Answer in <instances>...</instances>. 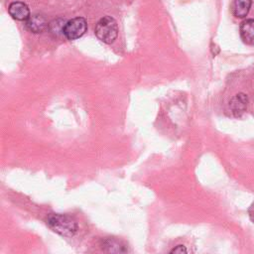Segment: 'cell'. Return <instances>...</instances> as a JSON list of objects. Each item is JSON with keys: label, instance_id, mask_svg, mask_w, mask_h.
I'll list each match as a JSON object with an SVG mask.
<instances>
[{"label": "cell", "instance_id": "2", "mask_svg": "<svg viewBox=\"0 0 254 254\" xmlns=\"http://www.w3.org/2000/svg\"><path fill=\"white\" fill-rule=\"evenodd\" d=\"M94 33L101 42L112 44L118 36L117 23L112 17L104 16L97 22Z\"/></svg>", "mask_w": 254, "mask_h": 254}, {"label": "cell", "instance_id": "1", "mask_svg": "<svg viewBox=\"0 0 254 254\" xmlns=\"http://www.w3.org/2000/svg\"><path fill=\"white\" fill-rule=\"evenodd\" d=\"M47 224L53 231L64 237H71L77 231L76 221L66 214L52 213L47 218Z\"/></svg>", "mask_w": 254, "mask_h": 254}, {"label": "cell", "instance_id": "3", "mask_svg": "<svg viewBox=\"0 0 254 254\" xmlns=\"http://www.w3.org/2000/svg\"><path fill=\"white\" fill-rule=\"evenodd\" d=\"M87 30L86 20L82 17H75L68 20L64 27L63 34L67 40H76L82 37Z\"/></svg>", "mask_w": 254, "mask_h": 254}, {"label": "cell", "instance_id": "5", "mask_svg": "<svg viewBox=\"0 0 254 254\" xmlns=\"http://www.w3.org/2000/svg\"><path fill=\"white\" fill-rule=\"evenodd\" d=\"M248 98L244 93H238L234 95L229 101V108L234 116L238 117L246 110Z\"/></svg>", "mask_w": 254, "mask_h": 254}, {"label": "cell", "instance_id": "6", "mask_svg": "<svg viewBox=\"0 0 254 254\" xmlns=\"http://www.w3.org/2000/svg\"><path fill=\"white\" fill-rule=\"evenodd\" d=\"M241 40L250 46H254V19H246L240 24Z\"/></svg>", "mask_w": 254, "mask_h": 254}, {"label": "cell", "instance_id": "4", "mask_svg": "<svg viewBox=\"0 0 254 254\" xmlns=\"http://www.w3.org/2000/svg\"><path fill=\"white\" fill-rule=\"evenodd\" d=\"M8 12L13 19L18 21H27L31 16L28 5L21 1L12 2L9 5Z\"/></svg>", "mask_w": 254, "mask_h": 254}, {"label": "cell", "instance_id": "9", "mask_svg": "<svg viewBox=\"0 0 254 254\" xmlns=\"http://www.w3.org/2000/svg\"><path fill=\"white\" fill-rule=\"evenodd\" d=\"M103 245H104V247L109 248V249L107 250V251H109V252H113V247H116V248L118 249V251H119V252H123V251H124L123 249H121V247H122V246H120V243H119L118 241L114 240V239H110V238H108V239L104 240Z\"/></svg>", "mask_w": 254, "mask_h": 254}, {"label": "cell", "instance_id": "7", "mask_svg": "<svg viewBox=\"0 0 254 254\" xmlns=\"http://www.w3.org/2000/svg\"><path fill=\"white\" fill-rule=\"evenodd\" d=\"M26 27L33 33H42L48 28V22L44 16L35 14L30 16V18L26 21Z\"/></svg>", "mask_w": 254, "mask_h": 254}, {"label": "cell", "instance_id": "8", "mask_svg": "<svg viewBox=\"0 0 254 254\" xmlns=\"http://www.w3.org/2000/svg\"><path fill=\"white\" fill-rule=\"evenodd\" d=\"M251 0H233L230 6L233 16L236 18H244L250 11Z\"/></svg>", "mask_w": 254, "mask_h": 254}, {"label": "cell", "instance_id": "10", "mask_svg": "<svg viewBox=\"0 0 254 254\" xmlns=\"http://www.w3.org/2000/svg\"><path fill=\"white\" fill-rule=\"evenodd\" d=\"M187 248L184 245H178L176 246L173 250H171V253H179V254H183V253H187Z\"/></svg>", "mask_w": 254, "mask_h": 254}]
</instances>
